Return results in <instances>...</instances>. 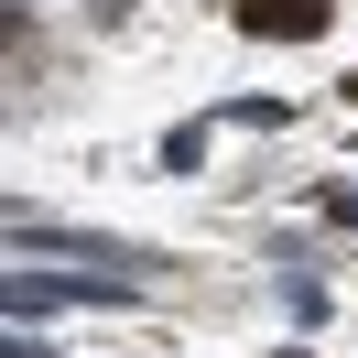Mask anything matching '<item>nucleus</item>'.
<instances>
[{
	"mask_svg": "<svg viewBox=\"0 0 358 358\" xmlns=\"http://www.w3.org/2000/svg\"><path fill=\"white\" fill-rule=\"evenodd\" d=\"M239 22H250V33H315V22H326V0H250Z\"/></svg>",
	"mask_w": 358,
	"mask_h": 358,
	"instance_id": "nucleus-1",
	"label": "nucleus"
}]
</instances>
